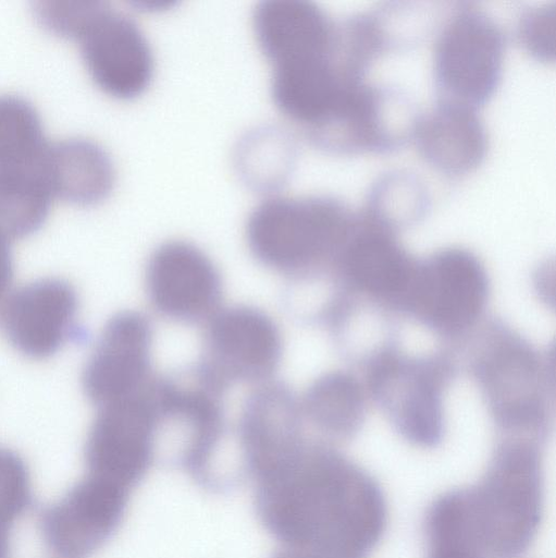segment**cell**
<instances>
[{"instance_id": "obj_1", "label": "cell", "mask_w": 556, "mask_h": 558, "mask_svg": "<svg viewBox=\"0 0 556 558\" xmlns=\"http://www.w3.org/2000/svg\"><path fill=\"white\" fill-rule=\"evenodd\" d=\"M259 521L312 558H368L386 526L379 484L339 454L306 444L254 481Z\"/></svg>"}, {"instance_id": "obj_2", "label": "cell", "mask_w": 556, "mask_h": 558, "mask_svg": "<svg viewBox=\"0 0 556 558\" xmlns=\"http://www.w3.org/2000/svg\"><path fill=\"white\" fill-rule=\"evenodd\" d=\"M542 510L536 451L523 444L505 446L478 483L447 492L430 506L429 554L518 558L534 539Z\"/></svg>"}, {"instance_id": "obj_3", "label": "cell", "mask_w": 556, "mask_h": 558, "mask_svg": "<svg viewBox=\"0 0 556 558\" xmlns=\"http://www.w3.org/2000/svg\"><path fill=\"white\" fill-rule=\"evenodd\" d=\"M37 19L50 31L77 40L96 83L119 98L139 95L153 73L150 45L136 22L97 1H39Z\"/></svg>"}, {"instance_id": "obj_4", "label": "cell", "mask_w": 556, "mask_h": 558, "mask_svg": "<svg viewBox=\"0 0 556 558\" xmlns=\"http://www.w3.org/2000/svg\"><path fill=\"white\" fill-rule=\"evenodd\" d=\"M344 203L325 195L271 196L249 215L246 238L252 254L276 271L309 267L341 246L353 231Z\"/></svg>"}, {"instance_id": "obj_5", "label": "cell", "mask_w": 556, "mask_h": 558, "mask_svg": "<svg viewBox=\"0 0 556 558\" xmlns=\"http://www.w3.org/2000/svg\"><path fill=\"white\" fill-rule=\"evenodd\" d=\"M504 35L477 9L457 12L443 27L435 48L434 72L443 100L475 109L497 87L504 61Z\"/></svg>"}, {"instance_id": "obj_6", "label": "cell", "mask_w": 556, "mask_h": 558, "mask_svg": "<svg viewBox=\"0 0 556 558\" xmlns=\"http://www.w3.org/2000/svg\"><path fill=\"white\" fill-rule=\"evenodd\" d=\"M158 424L151 391L98 408L85 444L86 474L132 492L153 462Z\"/></svg>"}, {"instance_id": "obj_7", "label": "cell", "mask_w": 556, "mask_h": 558, "mask_svg": "<svg viewBox=\"0 0 556 558\" xmlns=\"http://www.w3.org/2000/svg\"><path fill=\"white\" fill-rule=\"evenodd\" d=\"M129 494L119 485L85 474L40 512L38 526L42 541L64 558L92 555L119 530Z\"/></svg>"}, {"instance_id": "obj_8", "label": "cell", "mask_w": 556, "mask_h": 558, "mask_svg": "<svg viewBox=\"0 0 556 558\" xmlns=\"http://www.w3.org/2000/svg\"><path fill=\"white\" fill-rule=\"evenodd\" d=\"M206 378L219 388L227 381L269 378L282 356L281 332L271 317L249 306L218 311L209 320Z\"/></svg>"}, {"instance_id": "obj_9", "label": "cell", "mask_w": 556, "mask_h": 558, "mask_svg": "<svg viewBox=\"0 0 556 558\" xmlns=\"http://www.w3.org/2000/svg\"><path fill=\"white\" fill-rule=\"evenodd\" d=\"M146 290L163 316L183 323L210 319L222 295L220 274L197 246L184 241L161 244L146 268Z\"/></svg>"}, {"instance_id": "obj_10", "label": "cell", "mask_w": 556, "mask_h": 558, "mask_svg": "<svg viewBox=\"0 0 556 558\" xmlns=\"http://www.w3.org/2000/svg\"><path fill=\"white\" fill-rule=\"evenodd\" d=\"M152 329L137 312L114 315L83 371L86 397L98 408L139 395L150 371Z\"/></svg>"}, {"instance_id": "obj_11", "label": "cell", "mask_w": 556, "mask_h": 558, "mask_svg": "<svg viewBox=\"0 0 556 558\" xmlns=\"http://www.w3.org/2000/svg\"><path fill=\"white\" fill-rule=\"evenodd\" d=\"M77 294L66 281L38 279L13 291L1 311V327L20 353L32 359L53 355L75 330Z\"/></svg>"}, {"instance_id": "obj_12", "label": "cell", "mask_w": 556, "mask_h": 558, "mask_svg": "<svg viewBox=\"0 0 556 558\" xmlns=\"http://www.w3.org/2000/svg\"><path fill=\"white\" fill-rule=\"evenodd\" d=\"M412 303L429 323L446 329L470 324L486 296V280L478 260L461 250L443 251L415 272Z\"/></svg>"}, {"instance_id": "obj_13", "label": "cell", "mask_w": 556, "mask_h": 558, "mask_svg": "<svg viewBox=\"0 0 556 558\" xmlns=\"http://www.w3.org/2000/svg\"><path fill=\"white\" fill-rule=\"evenodd\" d=\"M252 26L273 66L330 57L333 52L336 25L310 1H261L254 10Z\"/></svg>"}, {"instance_id": "obj_14", "label": "cell", "mask_w": 556, "mask_h": 558, "mask_svg": "<svg viewBox=\"0 0 556 558\" xmlns=\"http://www.w3.org/2000/svg\"><path fill=\"white\" fill-rule=\"evenodd\" d=\"M296 414L293 399L281 386H264L249 399L239 423V446L247 477L256 478L305 445Z\"/></svg>"}, {"instance_id": "obj_15", "label": "cell", "mask_w": 556, "mask_h": 558, "mask_svg": "<svg viewBox=\"0 0 556 558\" xmlns=\"http://www.w3.org/2000/svg\"><path fill=\"white\" fill-rule=\"evenodd\" d=\"M412 137L432 166L453 175L475 169L487 149L486 131L475 109L443 99L417 119Z\"/></svg>"}, {"instance_id": "obj_16", "label": "cell", "mask_w": 556, "mask_h": 558, "mask_svg": "<svg viewBox=\"0 0 556 558\" xmlns=\"http://www.w3.org/2000/svg\"><path fill=\"white\" fill-rule=\"evenodd\" d=\"M46 173L53 197L76 204L104 198L114 183V167L107 151L86 138L50 142Z\"/></svg>"}, {"instance_id": "obj_17", "label": "cell", "mask_w": 556, "mask_h": 558, "mask_svg": "<svg viewBox=\"0 0 556 558\" xmlns=\"http://www.w3.org/2000/svg\"><path fill=\"white\" fill-rule=\"evenodd\" d=\"M53 198L46 167L0 169V232L12 240L36 231Z\"/></svg>"}, {"instance_id": "obj_18", "label": "cell", "mask_w": 556, "mask_h": 558, "mask_svg": "<svg viewBox=\"0 0 556 558\" xmlns=\"http://www.w3.org/2000/svg\"><path fill=\"white\" fill-rule=\"evenodd\" d=\"M346 263L354 279L365 289L391 294L405 289L413 267L400 247L387 236L368 232L348 246Z\"/></svg>"}, {"instance_id": "obj_19", "label": "cell", "mask_w": 556, "mask_h": 558, "mask_svg": "<svg viewBox=\"0 0 556 558\" xmlns=\"http://www.w3.org/2000/svg\"><path fill=\"white\" fill-rule=\"evenodd\" d=\"M49 144L32 104L17 96L0 95V169L44 166Z\"/></svg>"}, {"instance_id": "obj_20", "label": "cell", "mask_w": 556, "mask_h": 558, "mask_svg": "<svg viewBox=\"0 0 556 558\" xmlns=\"http://www.w3.org/2000/svg\"><path fill=\"white\" fill-rule=\"evenodd\" d=\"M294 148L291 138L281 130H255L239 144L237 167L254 189L273 191L284 184L289 174Z\"/></svg>"}, {"instance_id": "obj_21", "label": "cell", "mask_w": 556, "mask_h": 558, "mask_svg": "<svg viewBox=\"0 0 556 558\" xmlns=\"http://www.w3.org/2000/svg\"><path fill=\"white\" fill-rule=\"evenodd\" d=\"M304 409L321 429L333 434H348L361 420V393L349 377L342 374L326 375L309 388Z\"/></svg>"}, {"instance_id": "obj_22", "label": "cell", "mask_w": 556, "mask_h": 558, "mask_svg": "<svg viewBox=\"0 0 556 558\" xmlns=\"http://www.w3.org/2000/svg\"><path fill=\"white\" fill-rule=\"evenodd\" d=\"M398 424L403 434L419 445H433L441 435L440 402L429 381H413L399 402Z\"/></svg>"}, {"instance_id": "obj_23", "label": "cell", "mask_w": 556, "mask_h": 558, "mask_svg": "<svg viewBox=\"0 0 556 558\" xmlns=\"http://www.w3.org/2000/svg\"><path fill=\"white\" fill-rule=\"evenodd\" d=\"M428 202L423 185L412 175L391 173L382 178L371 191L369 211L376 220H390L391 217L419 215Z\"/></svg>"}, {"instance_id": "obj_24", "label": "cell", "mask_w": 556, "mask_h": 558, "mask_svg": "<svg viewBox=\"0 0 556 558\" xmlns=\"http://www.w3.org/2000/svg\"><path fill=\"white\" fill-rule=\"evenodd\" d=\"M33 499L29 471L13 450L0 446V529L11 531Z\"/></svg>"}, {"instance_id": "obj_25", "label": "cell", "mask_w": 556, "mask_h": 558, "mask_svg": "<svg viewBox=\"0 0 556 558\" xmlns=\"http://www.w3.org/2000/svg\"><path fill=\"white\" fill-rule=\"evenodd\" d=\"M519 38L526 50L541 61H553L556 52L555 2L530 9L519 23Z\"/></svg>"}, {"instance_id": "obj_26", "label": "cell", "mask_w": 556, "mask_h": 558, "mask_svg": "<svg viewBox=\"0 0 556 558\" xmlns=\"http://www.w3.org/2000/svg\"><path fill=\"white\" fill-rule=\"evenodd\" d=\"M13 276L10 240L0 232V300L9 289Z\"/></svg>"}, {"instance_id": "obj_27", "label": "cell", "mask_w": 556, "mask_h": 558, "mask_svg": "<svg viewBox=\"0 0 556 558\" xmlns=\"http://www.w3.org/2000/svg\"><path fill=\"white\" fill-rule=\"evenodd\" d=\"M272 558H312L308 555L283 548L281 551L272 556Z\"/></svg>"}, {"instance_id": "obj_28", "label": "cell", "mask_w": 556, "mask_h": 558, "mask_svg": "<svg viewBox=\"0 0 556 558\" xmlns=\"http://www.w3.org/2000/svg\"><path fill=\"white\" fill-rule=\"evenodd\" d=\"M10 557V543L0 536V558H9Z\"/></svg>"}, {"instance_id": "obj_29", "label": "cell", "mask_w": 556, "mask_h": 558, "mask_svg": "<svg viewBox=\"0 0 556 558\" xmlns=\"http://www.w3.org/2000/svg\"><path fill=\"white\" fill-rule=\"evenodd\" d=\"M428 558H462L454 555H443V554H429Z\"/></svg>"}]
</instances>
